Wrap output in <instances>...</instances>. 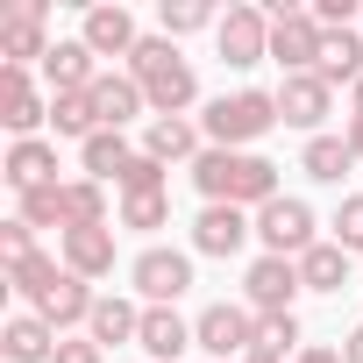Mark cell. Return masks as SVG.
Segmentation results:
<instances>
[{
	"mask_svg": "<svg viewBox=\"0 0 363 363\" xmlns=\"http://www.w3.org/2000/svg\"><path fill=\"white\" fill-rule=\"evenodd\" d=\"M257 356H271V363L299 356V313H257Z\"/></svg>",
	"mask_w": 363,
	"mask_h": 363,
	"instance_id": "obj_30",
	"label": "cell"
},
{
	"mask_svg": "<svg viewBox=\"0 0 363 363\" xmlns=\"http://www.w3.org/2000/svg\"><path fill=\"white\" fill-rule=\"evenodd\" d=\"M93 306H100V292H93L86 278H72V271H65V278L36 299V313H43L57 335H65V328H86V320H93Z\"/></svg>",
	"mask_w": 363,
	"mask_h": 363,
	"instance_id": "obj_20",
	"label": "cell"
},
{
	"mask_svg": "<svg viewBox=\"0 0 363 363\" xmlns=\"http://www.w3.org/2000/svg\"><path fill=\"white\" fill-rule=\"evenodd\" d=\"M86 335H93L100 349H128V342L143 335V306H128V299H114V292H107V299L93 306V320H86Z\"/></svg>",
	"mask_w": 363,
	"mask_h": 363,
	"instance_id": "obj_24",
	"label": "cell"
},
{
	"mask_svg": "<svg viewBox=\"0 0 363 363\" xmlns=\"http://www.w3.org/2000/svg\"><path fill=\"white\" fill-rule=\"evenodd\" d=\"M335 242H342L349 257H363V193H349V200L335 207Z\"/></svg>",
	"mask_w": 363,
	"mask_h": 363,
	"instance_id": "obj_36",
	"label": "cell"
},
{
	"mask_svg": "<svg viewBox=\"0 0 363 363\" xmlns=\"http://www.w3.org/2000/svg\"><path fill=\"white\" fill-rule=\"evenodd\" d=\"M349 114H363V79H356V86H349Z\"/></svg>",
	"mask_w": 363,
	"mask_h": 363,
	"instance_id": "obj_42",
	"label": "cell"
},
{
	"mask_svg": "<svg viewBox=\"0 0 363 363\" xmlns=\"http://www.w3.org/2000/svg\"><path fill=\"white\" fill-rule=\"evenodd\" d=\"M164 221H171V193H128V200H121V228H143V235H150V228H164Z\"/></svg>",
	"mask_w": 363,
	"mask_h": 363,
	"instance_id": "obj_33",
	"label": "cell"
},
{
	"mask_svg": "<svg viewBox=\"0 0 363 363\" xmlns=\"http://www.w3.org/2000/svg\"><path fill=\"white\" fill-rule=\"evenodd\" d=\"M214 50H221L228 72L264 65V57H271V15H264V8H228V15L214 22Z\"/></svg>",
	"mask_w": 363,
	"mask_h": 363,
	"instance_id": "obj_8",
	"label": "cell"
},
{
	"mask_svg": "<svg viewBox=\"0 0 363 363\" xmlns=\"http://www.w3.org/2000/svg\"><path fill=\"white\" fill-rule=\"evenodd\" d=\"M15 193H36V186H57V143L29 135V143H8V164H0Z\"/></svg>",
	"mask_w": 363,
	"mask_h": 363,
	"instance_id": "obj_17",
	"label": "cell"
},
{
	"mask_svg": "<svg viewBox=\"0 0 363 363\" xmlns=\"http://www.w3.org/2000/svg\"><path fill=\"white\" fill-rule=\"evenodd\" d=\"M193 186L207 193V207H271L278 200V164L271 157H257V150H200V164H193Z\"/></svg>",
	"mask_w": 363,
	"mask_h": 363,
	"instance_id": "obj_1",
	"label": "cell"
},
{
	"mask_svg": "<svg viewBox=\"0 0 363 363\" xmlns=\"http://www.w3.org/2000/svg\"><path fill=\"white\" fill-rule=\"evenodd\" d=\"M143 107H150V100H143V86H135L128 72H100V79H93V114H100V128H128Z\"/></svg>",
	"mask_w": 363,
	"mask_h": 363,
	"instance_id": "obj_22",
	"label": "cell"
},
{
	"mask_svg": "<svg viewBox=\"0 0 363 363\" xmlns=\"http://www.w3.org/2000/svg\"><path fill=\"white\" fill-rule=\"evenodd\" d=\"M320 79L328 86H356L363 79V29H328L320 36Z\"/></svg>",
	"mask_w": 363,
	"mask_h": 363,
	"instance_id": "obj_25",
	"label": "cell"
},
{
	"mask_svg": "<svg viewBox=\"0 0 363 363\" xmlns=\"http://www.w3.org/2000/svg\"><path fill=\"white\" fill-rule=\"evenodd\" d=\"M342 363H363V328H349V335H342Z\"/></svg>",
	"mask_w": 363,
	"mask_h": 363,
	"instance_id": "obj_40",
	"label": "cell"
},
{
	"mask_svg": "<svg viewBox=\"0 0 363 363\" xmlns=\"http://www.w3.org/2000/svg\"><path fill=\"white\" fill-rule=\"evenodd\" d=\"M128 278H135L143 306H178V292H193V257H186V250H164V242H150V250L128 264Z\"/></svg>",
	"mask_w": 363,
	"mask_h": 363,
	"instance_id": "obj_7",
	"label": "cell"
},
{
	"mask_svg": "<svg viewBox=\"0 0 363 363\" xmlns=\"http://www.w3.org/2000/svg\"><path fill=\"white\" fill-rule=\"evenodd\" d=\"M157 22H164V36L178 43V36H200V29H214L221 15L207 8V0H164V8H157Z\"/></svg>",
	"mask_w": 363,
	"mask_h": 363,
	"instance_id": "obj_31",
	"label": "cell"
},
{
	"mask_svg": "<svg viewBox=\"0 0 363 363\" xmlns=\"http://www.w3.org/2000/svg\"><path fill=\"white\" fill-rule=\"evenodd\" d=\"M135 349H150L157 363H178L193 349V320L178 313V306H143V335H135Z\"/></svg>",
	"mask_w": 363,
	"mask_h": 363,
	"instance_id": "obj_18",
	"label": "cell"
},
{
	"mask_svg": "<svg viewBox=\"0 0 363 363\" xmlns=\"http://www.w3.org/2000/svg\"><path fill=\"white\" fill-rule=\"evenodd\" d=\"M250 235H257V221H250L242 207H207V214L193 221V250H200V257H235Z\"/></svg>",
	"mask_w": 363,
	"mask_h": 363,
	"instance_id": "obj_16",
	"label": "cell"
},
{
	"mask_svg": "<svg viewBox=\"0 0 363 363\" xmlns=\"http://www.w3.org/2000/svg\"><path fill=\"white\" fill-rule=\"evenodd\" d=\"M292 363H342V349H299Z\"/></svg>",
	"mask_w": 363,
	"mask_h": 363,
	"instance_id": "obj_41",
	"label": "cell"
},
{
	"mask_svg": "<svg viewBox=\"0 0 363 363\" xmlns=\"http://www.w3.org/2000/svg\"><path fill=\"white\" fill-rule=\"evenodd\" d=\"M143 150H150L157 164H186V157L200 164V150H207V143H200V128H193L186 114H157V121L143 128Z\"/></svg>",
	"mask_w": 363,
	"mask_h": 363,
	"instance_id": "obj_23",
	"label": "cell"
},
{
	"mask_svg": "<svg viewBox=\"0 0 363 363\" xmlns=\"http://www.w3.org/2000/svg\"><path fill=\"white\" fill-rule=\"evenodd\" d=\"M342 143L356 150V164H363V114H342Z\"/></svg>",
	"mask_w": 363,
	"mask_h": 363,
	"instance_id": "obj_39",
	"label": "cell"
},
{
	"mask_svg": "<svg viewBox=\"0 0 363 363\" xmlns=\"http://www.w3.org/2000/svg\"><path fill=\"white\" fill-rule=\"evenodd\" d=\"M320 29H356L363 22V8H356V0H313V8H306Z\"/></svg>",
	"mask_w": 363,
	"mask_h": 363,
	"instance_id": "obj_37",
	"label": "cell"
},
{
	"mask_svg": "<svg viewBox=\"0 0 363 363\" xmlns=\"http://www.w3.org/2000/svg\"><path fill=\"white\" fill-rule=\"evenodd\" d=\"M0 57H8V72H29V57H36V65L50 57V29H43V8H36V0H22V8L0 15Z\"/></svg>",
	"mask_w": 363,
	"mask_h": 363,
	"instance_id": "obj_12",
	"label": "cell"
},
{
	"mask_svg": "<svg viewBox=\"0 0 363 363\" xmlns=\"http://www.w3.org/2000/svg\"><path fill=\"white\" fill-rule=\"evenodd\" d=\"M299 292H306V285H299V264H292V257H257V264L242 271V306H250V313H292Z\"/></svg>",
	"mask_w": 363,
	"mask_h": 363,
	"instance_id": "obj_10",
	"label": "cell"
},
{
	"mask_svg": "<svg viewBox=\"0 0 363 363\" xmlns=\"http://www.w3.org/2000/svg\"><path fill=\"white\" fill-rule=\"evenodd\" d=\"M271 128H278V93H257V86L221 93V100H207V114H200V135H207L214 150H250V143L271 135Z\"/></svg>",
	"mask_w": 363,
	"mask_h": 363,
	"instance_id": "obj_4",
	"label": "cell"
},
{
	"mask_svg": "<svg viewBox=\"0 0 363 363\" xmlns=\"http://www.w3.org/2000/svg\"><path fill=\"white\" fill-rule=\"evenodd\" d=\"M320 22L306 15V8H271V57L285 65V79H299V72H320Z\"/></svg>",
	"mask_w": 363,
	"mask_h": 363,
	"instance_id": "obj_9",
	"label": "cell"
},
{
	"mask_svg": "<svg viewBox=\"0 0 363 363\" xmlns=\"http://www.w3.org/2000/svg\"><path fill=\"white\" fill-rule=\"evenodd\" d=\"M128 79L143 86L150 114H186V107L200 100V79H193V57L178 50L171 36H143V43H135V57H128Z\"/></svg>",
	"mask_w": 363,
	"mask_h": 363,
	"instance_id": "obj_2",
	"label": "cell"
},
{
	"mask_svg": "<svg viewBox=\"0 0 363 363\" xmlns=\"http://www.w3.org/2000/svg\"><path fill=\"white\" fill-rule=\"evenodd\" d=\"M313 228H320V221H313V207H306V200H285V193L257 214V242H264V257H292V264H299V257L320 242Z\"/></svg>",
	"mask_w": 363,
	"mask_h": 363,
	"instance_id": "obj_5",
	"label": "cell"
},
{
	"mask_svg": "<svg viewBox=\"0 0 363 363\" xmlns=\"http://www.w3.org/2000/svg\"><path fill=\"white\" fill-rule=\"evenodd\" d=\"M50 363H107V349H100V342H93V335H65V342H57V356H50Z\"/></svg>",
	"mask_w": 363,
	"mask_h": 363,
	"instance_id": "obj_38",
	"label": "cell"
},
{
	"mask_svg": "<svg viewBox=\"0 0 363 363\" xmlns=\"http://www.w3.org/2000/svg\"><path fill=\"white\" fill-rule=\"evenodd\" d=\"M65 271L86 278V285H93V278H114V228H107V221H100V228H72V235H65Z\"/></svg>",
	"mask_w": 363,
	"mask_h": 363,
	"instance_id": "obj_19",
	"label": "cell"
},
{
	"mask_svg": "<svg viewBox=\"0 0 363 363\" xmlns=\"http://www.w3.org/2000/svg\"><path fill=\"white\" fill-rule=\"evenodd\" d=\"M114 186H121V200H128V193H171V186H164V164H157L150 150H135V157H128V171L114 178Z\"/></svg>",
	"mask_w": 363,
	"mask_h": 363,
	"instance_id": "obj_34",
	"label": "cell"
},
{
	"mask_svg": "<svg viewBox=\"0 0 363 363\" xmlns=\"http://www.w3.org/2000/svg\"><path fill=\"white\" fill-rule=\"evenodd\" d=\"M335 114V86L320 79V72H299V79H285L278 86V121L285 128H306V135H320V121Z\"/></svg>",
	"mask_w": 363,
	"mask_h": 363,
	"instance_id": "obj_11",
	"label": "cell"
},
{
	"mask_svg": "<svg viewBox=\"0 0 363 363\" xmlns=\"http://www.w3.org/2000/svg\"><path fill=\"white\" fill-rule=\"evenodd\" d=\"M29 257H36V228H29L22 214H15V221H0V264L15 271V264H29Z\"/></svg>",
	"mask_w": 363,
	"mask_h": 363,
	"instance_id": "obj_35",
	"label": "cell"
},
{
	"mask_svg": "<svg viewBox=\"0 0 363 363\" xmlns=\"http://www.w3.org/2000/svg\"><path fill=\"white\" fill-rule=\"evenodd\" d=\"M22 221H29V228H57V235L100 228V221H107V193H100V178H57V186L22 193Z\"/></svg>",
	"mask_w": 363,
	"mask_h": 363,
	"instance_id": "obj_3",
	"label": "cell"
},
{
	"mask_svg": "<svg viewBox=\"0 0 363 363\" xmlns=\"http://www.w3.org/2000/svg\"><path fill=\"white\" fill-rule=\"evenodd\" d=\"M242 363H271V356H257V349H250V356H242Z\"/></svg>",
	"mask_w": 363,
	"mask_h": 363,
	"instance_id": "obj_43",
	"label": "cell"
},
{
	"mask_svg": "<svg viewBox=\"0 0 363 363\" xmlns=\"http://www.w3.org/2000/svg\"><path fill=\"white\" fill-rule=\"evenodd\" d=\"M299 171H306V178H320V186H342V171H356V150H349L342 135H306Z\"/></svg>",
	"mask_w": 363,
	"mask_h": 363,
	"instance_id": "obj_26",
	"label": "cell"
},
{
	"mask_svg": "<svg viewBox=\"0 0 363 363\" xmlns=\"http://www.w3.org/2000/svg\"><path fill=\"white\" fill-rule=\"evenodd\" d=\"M8 278H15V292H22V299H29V306H36V299H43V292H50V285H57V278H65V264H57V257H43V250H36V257H29V264H15V271H8Z\"/></svg>",
	"mask_w": 363,
	"mask_h": 363,
	"instance_id": "obj_32",
	"label": "cell"
},
{
	"mask_svg": "<svg viewBox=\"0 0 363 363\" xmlns=\"http://www.w3.org/2000/svg\"><path fill=\"white\" fill-rule=\"evenodd\" d=\"M43 79H50V93H93L100 57H93L79 36H57V43H50V57H43Z\"/></svg>",
	"mask_w": 363,
	"mask_h": 363,
	"instance_id": "obj_15",
	"label": "cell"
},
{
	"mask_svg": "<svg viewBox=\"0 0 363 363\" xmlns=\"http://www.w3.org/2000/svg\"><path fill=\"white\" fill-rule=\"evenodd\" d=\"M193 349H207V356H221V363H228V356L242 363V356L257 349V313L235 306V299H214V306L193 320Z\"/></svg>",
	"mask_w": 363,
	"mask_h": 363,
	"instance_id": "obj_6",
	"label": "cell"
},
{
	"mask_svg": "<svg viewBox=\"0 0 363 363\" xmlns=\"http://www.w3.org/2000/svg\"><path fill=\"white\" fill-rule=\"evenodd\" d=\"M128 157H135V150H128V135H121V128H100L93 143H79V164H86V178H100V186L128 171Z\"/></svg>",
	"mask_w": 363,
	"mask_h": 363,
	"instance_id": "obj_28",
	"label": "cell"
},
{
	"mask_svg": "<svg viewBox=\"0 0 363 363\" xmlns=\"http://www.w3.org/2000/svg\"><path fill=\"white\" fill-rule=\"evenodd\" d=\"M50 128H57V135H79V143H93V135H100L93 93H50Z\"/></svg>",
	"mask_w": 363,
	"mask_h": 363,
	"instance_id": "obj_29",
	"label": "cell"
},
{
	"mask_svg": "<svg viewBox=\"0 0 363 363\" xmlns=\"http://www.w3.org/2000/svg\"><path fill=\"white\" fill-rule=\"evenodd\" d=\"M57 342H65V335H57L43 313H15L8 328H0V349H8V363H50Z\"/></svg>",
	"mask_w": 363,
	"mask_h": 363,
	"instance_id": "obj_21",
	"label": "cell"
},
{
	"mask_svg": "<svg viewBox=\"0 0 363 363\" xmlns=\"http://www.w3.org/2000/svg\"><path fill=\"white\" fill-rule=\"evenodd\" d=\"M79 43L93 50V57H135V15L121 8V0H114V8H107V0H100V8H86V29H79Z\"/></svg>",
	"mask_w": 363,
	"mask_h": 363,
	"instance_id": "obj_14",
	"label": "cell"
},
{
	"mask_svg": "<svg viewBox=\"0 0 363 363\" xmlns=\"http://www.w3.org/2000/svg\"><path fill=\"white\" fill-rule=\"evenodd\" d=\"M0 121H8V135H15V143H29V135L50 121V100L36 93V79H29V72H8V65H0Z\"/></svg>",
	"mask_w": 363,
	"mask_h": 363,
	"instance_id": "obj_13",
	"label": "cell"
},
{
	"mask_svg": "<svg viewBox=\"0 0 363 363\" xmlns=\"http://www.w3.org/2000/svg\"><path fill=\"white\" fill-rule=\"evenodd\" d=\"M299 285H306V292H342V285H349V250H342V242H313V250L299 257Z\"/></svg>",
	"mask_w": 363,
	"mask_h": 363,
	"instance_id": "obj_27",
	"label": "cell"
}]
</instances>
